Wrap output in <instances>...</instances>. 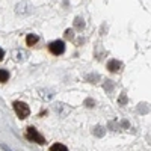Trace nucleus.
Wrapping results in <instances>:
<instances>
[{"mask_svg": "<svg viewBox=\"0 0 151 151\" xmlns=\"http://www.w3.org/2000/svg\"><path fill=\"white\" fill-rule=\"evenodd\" d=\"M24 134H26V137H27L30 142H36L38 145H44V144H45L44 136H42L40 132H38L35 127H27V129H26V133H24Z\"/></svg>", "mask_w": 151, "mask_h": 151, "instance_id": "obj_1", "label": "nucleus"}, {"mask_svg": "<svg viewBox=\"0 0 151 151\" xmlns=\"http://www.w3.org/2000/svg\"><path fill=\"white\" fill-rule=\"evenodd\" d=\"M14 110H15L18 118H26V116H29V113H30L29 106L26 103H23V101H15L14 103Z\"/></svg>", "mask_w": 151, "mask_h": 151, "instance_id": "obj_2", "label": "nucleus"}, {"mask_svg": "<svg viewBox=\"0 0 151 151\" xmlns=\"http://www.w3.org/2000/svg\"><path fill=\"white\" fill-rule=\"evenodd\" d=\"M48 50H50V53H52V55L59 56V55H62V53L65 52V42H64V41H60V40L53 41V42H50Z\"/></svg>", "mask_w": 151, "mask_h": 151, "instance_id": "obj_3", "label": "nucleus"}, {"mask_svg": "<svg viewBox=\"0 0 151 151\" xmlns=\"http://www.w3.org/2000/svg\"><path fill=\"white\" fill-rule=\"evenodd\" d=\"M121 68H122V64L119 60H116V59H112V60L107 62V70L110 73H118Z\"/></svg>", "mask_w": 151, "mask_h": 151, "instance_id": "obj_4", "label": "nucleus"}, {"mask_svg": "<svg viewBox=\"0 0 151 151\" xmlns=\"http://www.w3.org/2000/svg\"><path fill=\"white\" fill-rule=\"evenodd\" d=\"M36 42H38V36H36V35H33V33L27 35V38H26V44H27L29 47H33Z\"/></svg>", "mask_w": 151, "mask_h": 151, "instance_id": "obj_5", "label": "nucleus"}, {"mask_svg": "<svg viewBox=\"0 0 151 151\" xmlns=\"http://www.w3.org/2000/svg\"><path fill=\"white\" fill-rule=\"evenodd\" d=\"M74 27H76V29H79V30H82V29L85 27V21H83V18L76 17V20H74Z\"/></svg>", "mask_w": 151, "mask_h": 151, "instance_id": "obj_6", "label": "nucleus"}, {"mask_svg": "<svg viewBox=\"0 0 151 151\" xmlns=\"http://www.w3.org/2000/svg\"><path fill=\"white\" fill-rule=\"evenodd\" d=\"M8 79H9V73L6 71V70H0V83H5V82H8Z\"/></svg>", "mask_w": 151, "mask_h": 151, "instance_id": "obj_7", "label": "nucleus"}, {"mask_svg": "<svg viewBox=\"0 0 151 151\" xmlns=\"http://www.w3.org/2000/svg\"><path fill=\"white\" fill-rule=\"evenodd\" d=\"M50 151H68V148L65 145H62V144H55V145H52Z\"/></svg>", "mask_w": 151, "mask_h": 151, "instance_id": "obj_8", "label": "nucleus"}, {"mask_svg": "<svg viewBox=\"0 0 151 151\" xmlns=\"http://www.w3.org/2000/svg\"><path fill=\"white\" fill-rule=\"evenodd\" d=\"M14 59L15 60H20V59H24V56H26V53H24V52H14Z\"/></svg>", "mask_w": 151, "mask_h": 151, "instance_id": "obj_9", "label": "nucleus"}, {"mask_svg": "<svg viewBox=\"0 0 151 151\" xmlns=\"http://www.w3.org/2000/svg\"><path fill=\"white\" fill-rule=\"evenodd\" d=\"M65 38H68V40H73V38H74V30H73V29H67V30H65Z\"/></svg>", "mask_w": 151, "mask_h": 151, "instance_id": "obj_10", "label": "nucleus"}, {"mask_svg": "<svg viewBox=\"0 0 151 151\" xmlns=\"http://www.w3.org/2000/svg\"><path fill=\"white\" fill-rule=\"evenodd\" d=\"M100 130H101V127H97V129H95V133H97L98 136H101V134H103V132H100Z\"/></svg>", "mask_w": 151, "mask_h": 151, "instance_id": "obj_11", "label": "nucleus"}, {"mask_svg": "<svg viewBox=\"0 0 151 151\" xmlns=\"http://www.w3.org/2000/svg\"><path fill=\"white\" fill-rule=\"evenodd\" d=\"M3 58H5V52L0 48V60H3Z\"/></svg>", "mask_w": 151, "mask_h": 151, "instance_id": "obj_12", "label": "nucleus"}]
</instances>
